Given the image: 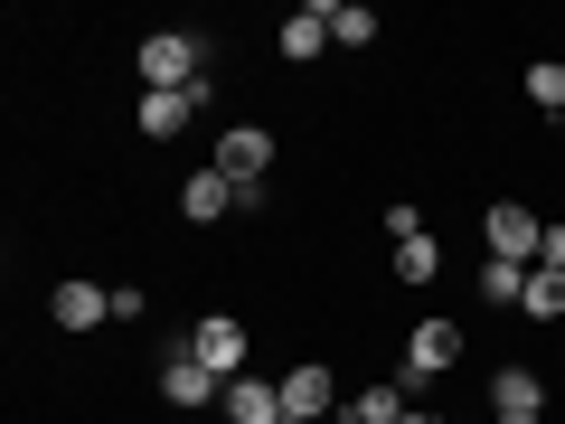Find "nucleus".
I'll list each match as a JSON object with an SVG mask.
<instances>
[{"instance_id": "nucleus-1", "label": "nucleus", "mask_w": 565, "mask_h": 424, "mask_svg": "<svg viewBox=\"0 0 565 424\" xmlns=\"http://www.w3.org/2000/svg\"><path fill=\"white\" fill-rule=\"evenodd\" d=\"M207 66H199V39L189 29H151L141 39V95H189Z\"/></svg>"}, {"instance_id": "nucleus-2", "label": "nucleus", "mask_w": 565, "mask_h": 424, "mask_svg": "<svg viewBox=\"0 0 565 424\" xmlns=\"http://www.w3.org/2000/svg\"><path fill=\"white\" fill-rule=\"evenodd\" d=\"M462 368V321H415L405 330V386H434Z\"/></svg>"}, {"instance_id": "nucleus-3", "label": "nucleus", "mask_w": 565, "mask_h": 424, "mask_svg": "<svg viewBox=\"0 0 565 424\" xmlns=\"http://www.w3.org/2000/svg\"><path fill=\"white\" fill-rule=\"evenodd\" d=\"M245 340H255V330H245L236 321V311H207V321L199 330H189V359H199V368H217V378H255V368H245Z\"/></svg>"}, {"instance_id": "nucleus-4", "label": "nucleus", "mask_w": 565, "mask_h": 424, "mask_svg": "<svg viewBox=\"0 0 565 424\" xmlns=\"http://www.w3.org/2000/svg\"><path fill=\"white\" fill-rule=\"evenodd\" d=\"M217 170H226L236 189H264V170H274V132H264V123H226Z\"/></svg>"}, {"instance_id": "nucleus-5", "label": "nucleus", "mask_w": 565, "mask_h": 424, "mask_svg": "<svg viewBox=\"0 0 565 424\" xmlns=\"http://www.w3.org/2000/svg\"><path fill=\"white\" fill-rule=\"evenodd\" d=\"M481 236H490V255H500V264H537V236H546V226L527 218L519 199H500V208L481 218Z\"/></svg>"}, {"instance_id": "nucleus-6", "label": "nucleus", "mask_w": 565, "mask_h": 424, "mask_svg": "<svg viewBox=\"0 0 565 424\" xmlns=\"http://www.w3.org/2000/svg\"><path fill=\"white\" fill-rule=\"evenodd\" d=\"M490 424H546L537 368H500V378H490Z\"/></svg>"}, {"instance_id": "nucleus-7", "label": "nucleus", "mask_w": 565, "mask_h": 424, "mask_svg": "<svg viewBox=\"0 0 565 424\" xmlns=\"http://www.w3.org/2000/svg\"><path fill=\"white\" fill-rule=\"evenodd\" d=\"M282 415H302V424H340V396H330V368L302 359L292 378H282Z\"/></svg>"}, {"instance_id": "nucleus-8", "label": "nucleus", "mask_w": 565, "mask_h": 424, "mask_svg": "<svg viewBox=\"0 0 565 424\" xmlns=\"http://www.w3.org/2000/svg\"><path fill=\"white\" fill-rule=\"evenodd\" d=\"M161 396L170 405H226V378H217V368H199L189 349H170V359H161Z\"/></svg>"}, {"instance_id": "nucleus-9", "label": "nucleus", "mask_w": 565, "mask_h": 424, "mask_svg": "<svg viewBox=\"0 0 565 424\" xmlns=\"http://www.w3.org/2000/svg\"><path fill=\"white\" fill-rule=\"evenodd\" d=\"M47 321H57V330H104V321H114V293H95V283H57V293H47Z\"/></svg>"}, {"instance_id": "nucleus-10", "label": "nucleus", "mask_w": 565, "mask_h": 424, "mask_svg": "<svg viewBox=\"0 0 565 424\" xmlns=\"http://www.w3.org/2000/svg\"><path fill=\"white\" fill-rule=\"evenodd\" d=\"M226 208H236V180H226L217 161H207L199 180H180V218H189V226H217Z\"/></svg>"}, {"instance_id": "nucleus-11", "label": "nucleus", "mask_w": 565, "mask_h": 424, "mask_svg": "<svg viewBox=\"0 0 565 424\" xmlns=\"http://www.w3.org/2000/svg\"><path fill=\"white\" fill-rule=\"evenodd\" d=\"M199 104H207V76L189 85V95H141V132H151V141L189 132V123H199Z\"/></svg>"}, {"instance_id": "nucleus-12", "label": "nucleus", "mask_w": 565, "mask_h": 424, "mask_svg": "<svg viewBox=\"0 0 565 424\" xmlns=\"http://www.w3.org/2000/svg\"><path fill=\"white\" fill-rule=\"evenodd\" d=\"M226 424H282V386H264V378H226V405H217Z\"/></svg>"}, {"instance_id": "nucleus-13", "label": "nucleus", "mask_w": 565, "mask_h": 424, "mask_svg": "<svg viewBox=\"0 0 565 424\" xmlns=\"http://www.w3.org/2000/svg\"><path fill=\"white\" fill-rule=\"evenodd\" d=\"M519 311H527V321H565V274H556V264H527V293H519Z\"/></svg>"}, {"instance_id": "nucleus-14", "label": "nucleus", "mask_w": 565, "mask_h": 424, "mask_svg": "<svg viewBox=\"0 0 565 424\" xmlns=\"http://www.w3.org/2000/svg\"><path fill=\"white\" fill-rule=\"evenodd\" d=\"M274 47H282V57H292V66H302V57H321V47H330V10H292Z\"/></svg>"}, {"instance_id": "nucleus-15", "label": "nucleus", "mask_w": 565, "mask_h": 424, "mask_svg": "<svg viewBox=\"0 0 565 424\" xmlns=\"http://www.w3.org/2000/svg\"><path fill=\"white\" fill-rule=\"evenodd\" d=\"M519 293H527V264H500V255H490V264H481V303H500V311H509Z\"/></svg>"}, {"instance_id": "nucleus-16", "label": "nucleus", "mask_w": 565, "mask_h": 424, "mask_svg": "<svg viewBox=\"0 0 565 424\" xmlns=\"http://www.w3.org/2000/svg\"><path fill=\"white\" fill-rule=\"evenodd\" d=\"M434 274H444V245H434V236L396 245V283H434Z\"/></svg>"}, {"instance_id": "nucleus-17", "label": "nucleus", "mask_w": 565, "mask_h": 424, "mask_svg": "<svg viewBox=\"0 0 565 424\" xmlns=\"http://www.w3.org/2000/svg\"><path fill=\"white\" fill-rule=\"evenodd\" d=\"M330 39H340V47H367V39H377V10H359V0H340V10H330Z\"/></svg>"}, {"instance_id": "nucleus-18", "label": "nucleus", "mask_w": 565, "mask_h": 424, "mask_svg": "<svg viewBox=\"0 0 565 424\" xmlns=\"http://www.w3.org/2000/svg\"><path fill=\"white\" fill-rule=\"evenodd\" d=\"M527 104H546V114H565V66H556V57H537V66H527Z\"/></svg>"}, {"instance_id": "nucleus-19", "label": "nucleus", "mask_w": 565, "mask_h": 424, "mask_svg": "<svg viewBox=\"0 0 565 424\" xmlns=\"http://www.w3.org/2000/svg\"><path fill=\"white\" fill-rule=\"evenodd\" d=\"M340 415H359V424H396V415H405V396H396V386H367V396H349Z\"/></svg>"}, {"instance_id": "nucleus-20", "label": "nucleus", "mask_w": 565, "mask_h": 424, "mask_svg": "<svg viewBox=\"0 0 565 424\" xmlns=\"http://www.w3.org/2000/svg\"><path fill=\"white\" fill-rule=\"evenodd\" d=\"M537 264H556V274H565V218H556V226L537 236Z\"/></svg>"}, {"instance_id": "nucleus-21", "label": "nucleus", "mask_w": 565, "mask_h": 424, "mask_svg": "<svg viewBox=\"0 0 565 424\" xmlns=\"http://www.w3.org/2000/svg\"><path fill=\"white\" fill-rule=\"evenodd\" d=\"M396 424H434V415H424V405H405V415H396Z\"/></svg>"}, {"instance_id": "nucleus-22", "label": "nucleus", "mask_w": 565, "mask_h": 424, "mask_svg": "<svg viewBox=\"0 0 565 424\" xmlns=\"http://www.w3.org/2000/svg\"><path fill=\"white\" fill-rule=\"evenodd\" d=\"M282 424H302V415H282Z\"/></svg>"}, {"instance_id": "nucleus-23", "label": "nucleus", "mask_w": 565, "mask_h": 424, "mask_svg": "<svg viewBox=\"0 0 565 424\" xmlns=\"http://www.w3.org/2000/svg\"><path fill=\"white\" fill-rule=\"evenodd\" d=\"M340 424H359V415H340Z\"/></svg>"}]
</instances>
